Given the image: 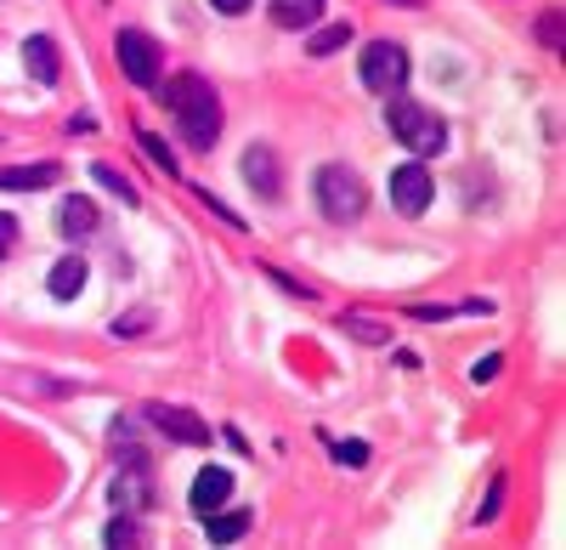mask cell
I'll return each mask as SVG.
<instances>
[{
  "label": "cell",
  "instance_id": "cell-12",
  "mask_svg": "<svg viewBox=\"0 0 566 550\" xmlns=\"http://www.w3.org/2000/svg\"><path fill=\"white\" fill-rule=\"evenodd\" d=\"M23 62H28V75H35L41 85H57V75H62L57 46H51L46 35H28V41H23Z\"/></svg>",
  "mask_w": 566,
  "mask_h": 550
},
{
  "label": "cell",
  "instance_id": "cell-17",
  "mask_svg": "<svg viewBox=\"0 0 566 550\" xmlns=\"http://www.w3.org/2000/svg\"><path fill=\"white\" fill-rule=\"evenodd\" d=\"M340 46H351V23H328V28H317V35L307 41L312 57H335Z\"/></svg>",
  "mask_w": 566,
  "mask_h": 550
},
{
  "label": "cell",
  "instance_id": "cell-3",
  "mask_svg": "<svg viewBox=\"0 0 566 550\" xmlns=\"http://www.w3.org/2000/svg\"><path fill=\"white\" fill-rule=\"evenodd\" d=\"M312 193H317V210L328 221H357L362 210H369V187H362V176L351 165H323Z\"/></svg>",
  "mask_w": 566,
  "mask_h": 550
},
{
  "label": "cell",
  "instance_id": "cell-14",
  "mask_svg": "<svg viewBox=\"0 0 566 550\" xmlns=\"http://www.w3.org/2000/svg\"><path fill=\"white\" fill-rule=\"evenodd\" d=\"M205 534H210V545H239L244 534H250V511H210L205 516Z\"/></svg>",
  "mask_w": 566,
  "mask_h": 550
},
{
  "label": "cell",
  "instance_id": "cell-20",
  "mask_svg": "<svg viewBox=\"0 0 566 550\" xmlns=\"http://www.w3.org/2000/svg\"><path fill=\"white\" fill-rule=\"evenodd\" d=\"M335 460L351 466V471H362V466H369V443H357V437H351V443H335Z\"/></svg>",
  "mask_w": 566,
  "mask_h": 550
},
{
  "label": "cell",
  "instance_id": "cell-11",
  "mask_svg": "<svg viewBox=\"0 0 566 550\" xmlns=\"http://www.w3.org/2000/svg\"><path fill=\"white\" fill-rule=\"evenodd\" d=\"M96 228H103V221H96V205L80 199V193L57 205V233H62V239H91Z\"/></svg>",
  "mask_w": 566,
  "mask_h": 550
},
{
  "label": "cell",
  "instance_id": "cell-22",
  "mask_svg": "<svg viewBox=\"0 0 566 550\" xmlns=\"http://www.w3.org/2000/svg\"><path fill=\"white\" fill-rule=\"evenodd\" d=\"M137 539V523H130V516H114L108 523V545H130Z\"/></svg>",
  "mask_w": 566,
  "mask_h": 550
},
{
  "label": "cell",
  "instance_id": "cell-26",
  "mask_svg": "<svg viewBox=\"0 0 566 550\" xmlns=\"http://www.w3.org/2000/svg\"><path fill=\"white\" fill-rule=\"evenodd\" d=\"M408 318H419V323H442V318H453L448 307H408Z\"/></svg>",
  "mask_w": 566,
  "mask_h": 550
},
{
  "label": "cell",
  "instance_id": "cell-27",
  "mask_svg": "<svg viewBox=\"0 0 566 550\" xmlns=\"http://www.w3.org/2000/svg\"><path fill=\"white\" fill-rule=\"evenodd\" d=\"M210 7H216L221 18H239V12H250V0H210Z\"/></svg>",
  "mask_w": 566,
  "mask_h": 550
},
{
  "label": "cell",
  "instance_id": "cell-24",
  "mask_svg": "<svg viewBox=\"0 0 566 550\" xmlns=\"http://www.w3.org/2000/svg\"><path fill=\"white\" fill-rule=\"evenodd\" d=\"M498 364H505V358H498V352H487V358H482V364L471 369V380H482V386H487V380L498 375Z\"/></svg>",
  "mask_w": 566,
  "mask_h": 550
},
{
  "label": "cell",
  "instance_id": "cell-9",
  "mask_svg": "<svg viewBox=\"0 0 566 550\" xmlns=\"http://www.w3.org/2000/svg\"><path fill=\"white\" fill-rule=\"evenodd\" d=\"M62 182V165H51V159H41V165H7L0 171V193H41Z\"/></svg>",
  "mask_w": 566,
  "mask_h": 550
},
{
  "label": "cell",
  "instance_id": "cell-4",
  "mask_svg": "<svg viewBox=\"0 0 566 550\" xmlns=\"http://www.w3.org/2000/svg\"><path fill=\"white\" fill-rule=\"evenodd\" d=\"M114 62H119V75H125L130 85L153 91V85H159V69H164V51H159L153 35H142V28H119V35H114Z\"/></svg>",
  "mask_w": 566,
  "mask_h": 550
},
{
  "label": "cell",
  "instance_id": "cell-13",
  "mask_svg": "<svg viewBox=\"0 0 566 550\" xmlns=\"http://www.w3.org/2000/svg\"><path fill=\"white\" fill-rule=\"evenodd\" d=\"M46 289H51L57 301H74L80 289H85V262H80V255H62V262L51 267V278H46Z\"/></svg>",
  "mask_w": 566,
  "mask_h": 550
},
{
  "label": "cell",
  "instance_id": "cell-2",
  "mask_svg": "<svg viewBox=\"0 0 566 550\" xmlns=\"http://www.w3.org/2000/svg\"><path fill=\"white\" fill-rule=\"evenodd\" d=\"M385 125L396 131V142H408L414 153H442L448 148V119L419 108L414 96H385Z\"/></svg>",
  "mask_w": 566,
  "mask_h": 550
},
{
  "label": "cell",
  "instance_id": "cell-19",
  "mask_svg": "<svg viewBox=\"0 0 566 550\" xmlns=\"http://www.w3.org/2000/svg\"><path fill=\"white\" fill-rule=\"evenodd\" d=\"M91 176H96V182H103L108 193H119V199H125V205H137V187H130V182H125V176H119L114 165H91Z\"/></svg>",
  "mask_w": 566,
  "mask_h": 550
},
{
  "label": "cell",
  "instance_id": "cell-6",
  "mask_svg": "<svg viewBox=\"0 0 566 550\" xmlns=\"http://www.w3.org/2000/svg\"><path fill=\"white\" fill-rule=\"evenodd\" d=\"M430 199H437V182H430L425 165H396L391 171V205L403 216H425Z\"/></svg>",
  "mask_w": 566,
  "mask_h": 550
},
{
  "label": "cell",
  "instance_id": "cell-21",
  "mask_svg": "<svg viewBox=\"0 0 566 550\" xmlns=\"http://www.w3.org/2000/svg\"><path fill=\"white\" fill-rule=\"evenodd\" d=\"M539 41H544L550 51H561V12H555V7L539 18Z\"/></svg>",
  "mask_w": 566,
  "mask_h": 550
},
{
  "label": "cell",
  "instance_id": "cell-10",
  "mask_svg": "<svg viewBox=\"0 0 566 550\" xmlns=\"http://www.w3.org/2000/svg\"><path fill=\"white\" fill-rule=\"evenodd\" d=\"M227 500H232V477H227L221 466H205V471L193 477V511H198V516L221 511Z\"/></svg>",
  "mask_w": 566,
  "mask_h": 550
},
{
  "label": "cell",
  "instance_id": "cell-16",
  "mask_svg": "<svg viewBox=\"0 0 566 550\" xmlns=\"http://www.w3.org/2000/svg\"><path fill=\"white\" fill-rule=\"evenodd\" d=\"M340 330L357 335L362 346H385V341H391V330H385V323H374L369 312H340Z\"/></svg>",
  "mask_w": 566,
  "mask_h": 550
},
{
  "label": "cell",
  "instance_id": "cell-5",
  "mask_svg": "<svg viewBox=\"0 0 566 550\" xmlns=\"http://www.w3.org/2000/svg\"><path fill=\"white\" fill-rule=\"evenodd\" d=\"M357 75H362V85H369L374 96H396V91L408 85V46H396V41H374V46H362Z\"/></svg>",
  "mask_w": 566,
  "mask_h": 550
},
{
  "label": "cell",
  "instance_id": "cell-8",
  "mask_svg": "<svg viewBox=\"0 0 566 550\" xmlns=\"http://www.w3.org/2000/svg\"><path fill=\"white\" fill-rule=\"evenodd\" d=\"M244 182L261 193V199H278V193H284V182H278V153L273 148H244Z\"/></svg>",
  "mask_w": 566,
  "mask_h": 550
},
{
  "label": "cell",
  "instance_id": "cell-25",
  "mask_svg": "<svg viewBox=\"0 0 566 550\" xmlns=\"http://www.w3.org/2000/svg\"><path fill=\"white\" fill-rule=\"evenodd\" d=\"M12 244H18V221L0 216V255H12Z\"/></svg>",
  "mask_w": 566,
  "mask_h": 550
},
{
  "label": "cell",
  "instance_id": "cell-23",
  "mask_svg": "<svg viewBox=\"0 0 566 550\" xmlns=\"http://www.w3.org/2000/svg\"><path fill=\"white\" fill-rule=\"evenodd\" d=\"M498 500H505V477L493 482V494H487V505L476 511V523H493V516H498Z\"/></svg>",
  "mask_w": 566,
  "mask_h": 550
},
{
  "label": "cell",
  "instance_id": "cell-7",
  "mask_svg": "<svg viewBox=\"0 0 566 550\" xmlns=\"http://www.w3.org/2000/svg\"><path fill=\"white\" fill-rule=\"evenodd\" d=\"M148 420L164 432V437H176V443H193V448H205L210 443V426L198 420L193 409H176V403H148Z\"/></svg>",
  "mask_w": 566,
  "mask_h": 550
},
{
  "label": "cell",
  "instance_id": "cell-15",
  "mask_svg": "<svg viewBox=\"0 0 566 550\" xmlns=\"http://www.w3.org/2000/svg\"><path fill=\"white\" fill-rule=\"evenodd\" d=\"M323 18V0H273V23L278 28H312Z\"/></svg>",
  "mask_w": 566,
  "mask_h": 550
},
{
  "label": "cell",
  "instance_id": "cell-1",
  "mask_svg": "<svg viewBox=\"0 0 566 550\" xmlns=\"http://www.w3.org/2000/svg\"><path fill=\"white\" fill-rule=\"evenodd\" d=\"M159 103H171V114H176V125H182V137H187V148H216V137H221V96L210 91V80L205 75H176L164 91H153Z\"/></svg>",
  "mask_w": 566,
  "mask_h": 550
},
{
  "label": "cell",
  "instance_id": "cell-18",
  "mask_svg": "<svg viewBox=\"0 0 566 550\" xmlns=\"http://www.w3.org/2000/svg\"><path fill=\"white\" fill-rule=\"evenodd\" d=\"M137 142H142V153L153 159V165H159L164 176H176V148H171V142H164L159 131H137Z\"/></svg>",
  "mask_w": 566,
  "mask_h": 550
}]
</instances>
